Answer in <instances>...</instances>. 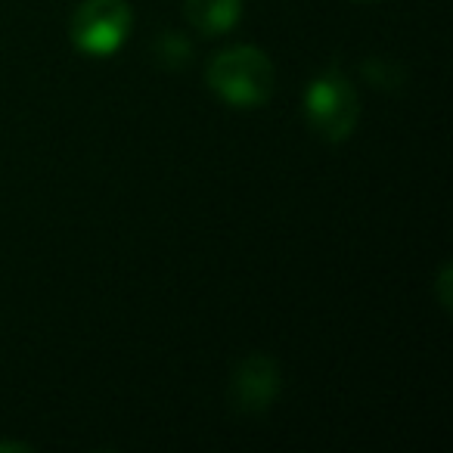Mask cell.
<instances>
[{
    "instance_id": "cell-1",
    "label": "cell",
    "mask_w": 453,
    "mask_h": 453,
    "mask_svg": "<svg viewBox=\"0 0 453 453\" xmlns=\"http://www.w3.org/2000/svg\"><path fill=\"white\" fill-rule=\"evenodd\" d=\"M208 88L230 106L255 109L273 96L277 72H273L271 57L258 47H230L218 53L208 65Z\"/></svg>"
},
{
    "instance_id": "cell-2",
    "label": "cell",
    "mask_w": 453,
    "mask_h": 453,
    "mask_svg": "<svg viewBox=\"0 0 453 453\" xmlns=\"http://www.w3.org/2000/svg\"><path fill=\"white\" fill-rule=\"evenodd\" d=\"M304 115H308L317 137L329 140V143H342L357 127V90L339 69L323 72L320 78L311 81L308 94H304Z\"/></svg>"
},
{
    "instance_id": "cell-3",
    "label": "cell",
    "mask_w": 453,
    "mask_h": 453,
    "mask_svg": "<svg viewBox=\"0 0 453 453\" xmlns=\"http://www.w3.org/2000/svg\"><path fill=\"white\" fill-rule=\"evenodd\" d=\"M127 0H84L72 16V41L88 57H109L131 32Z\"/></svg>"
},
{
    "instance_id": "cell-4",
    "label": "cell",
    "mask_w": 453,
    "mask_h": 453,
    "mask_svg": "<svg viewBox=\"0 0 453 453\" xmlns=\"http://www.w3.org/2000/svg\"><path fill=\"white\" fill-rule=\"evenodd\" d=\"M280 391V366L271 354H249L230 376V403L240 413H265Z\"/></svg>"
},
{
    "instance_id": "cell-5",
    "label": "cell",
    "mask_w": 453,
    "mask_h": 453,
    "mask_svg": "<svg viewBox=\"0 0 453 453\" xmlns=\"http://www.w3.org/2000/svg\"><path fill=\"white\" fill-rule=\"evenodd\" d=\"M242 0H187V19L202 35H224L240 22Z\"/></svg>"
},
{
    "instance_id": "cell-6",
    "label": "cell",
    "mask_w": 453,
    "mask_h": 453,
    "mask_svg": "<svg viewBox=\"0 0 453 453\" xmlns=\"http://www.w3.org/2000/svg\"><path fill=\"white\" fill-rule=\"evenodd\" d=\"M156 59L162 65H171V69H177V65H183L189 59V44L180 38V35L165 32L162 38L156 41Z\"/></svg>"
},
{
    "instance_id": "cell-7",
    "label": "cell",
    "mask_w": 453,
    "mask_h": 453,
    "mask_svg": "<svg viewBox=\"0 0 453 453\" xmlns=\"http://www.w3.org/2000/svg\"><path fill=\"white\" fill-rule=\"evenodd\" d=\"M0 450H28V444H0Z\"/></svg>"
}]
</instances>
